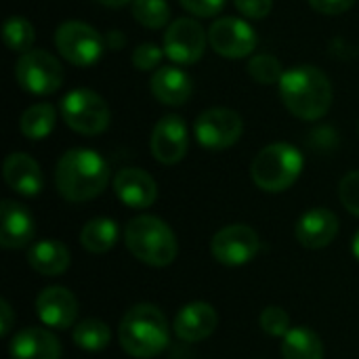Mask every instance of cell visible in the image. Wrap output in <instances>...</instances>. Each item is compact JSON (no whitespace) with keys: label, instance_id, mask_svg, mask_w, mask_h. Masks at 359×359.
<instances>
[{"label":"cell","instance_id":"6da1fadb","mask_svg":"<svg viewBox=\"0 0 359 359\" xmlns=\"http://www.w3.org/2000/svg\"><path fill=\"white\" fill-rule=\"evenodd\" d=\"M109 183V166L93 149L74 147L65 151L55 168V187L67 202H90L103 194Z\"/></svg>","mask_w":359,"mask_h":359},{"label":"cell","instance_id":"7a4b0ae2","mask_svg":"<svg viewBox=\"0 0 359 359\" xmlns=\"http://www.w3.org/2000/svg\"><path fill=\"white\" fill-rule=\"evenodd\" d=\"M278 86L282 103L299 120H320L332 105L330 78L316 65H297L284 72Z\"/></svg>","mask_w":359,"mask_h":359},{"label":"cell","instance_id":"3957f363","mask_svg":"<svg viewBox=\"0 0 359 359\" xmlns=\"http://www.w3.org/2000/svg\"><path fill=\"white\" fill-rule=\"evenodd\" d=\"M122 349L135 359L158 358L170 343L166 316L151 303L130 307L118 328Z\"/></svg>","mask_w":359,"mask_h":359},{"label":"cell","instance_id":"277c9868","mask_svg":"<svg viewBox=\"0 0 359 359\" xmlns=\"http://www.w3.org/2000/svg\"><path fill=\"white\" fill-rule=\"evenodd\" d=\"M124 244L128 252L149 267H168L179 255L175 231L154 215H139L124 227Z\"/></svg>","mask_w":359,"mask_h":359},{"label":"cell","instance_id":"5b68a950","mask_svg":"<svg viewBox=\"0 0 359 359\" xmlns=\"http://www.w3.org/2000/svg\"><path fill=\"white\" fill-rule=\"evenodd\" d=\"M303 166L305 160L299 147L292 143H271L255 156L250 164V177L259 189L267 194H280L299 181Z\"/></svg>","mask_w":359,"mask_h":359},{"label":"cell","instance_id":"8992f818","mask_svg":"<svg viewBox=\"0 0 359 359\" xmlns=\"http://www.w3.org/2000/svg\"><path fill=\"white\" fill-rule=\"evenodd\" d=\"M63 122L78 135L95 137L109 126V107L105 99L90 88H74L61 101Z\"/></svg>","mask_w":359,"mask_h":359},{"label":"cell","instance_id":"52a82bcc","mask_svg":"<svg viewBox=\"0 0 359 359\" xmlns=\"http://www.w3.org/2000/svg\"><path fill=\"white\" fill-rule=\"evenodd\" d=\"M55 46L67 63L90 67L101 59L105 38L84 21H63L55 32Z\"/></svg>","mask_w":359,"mask_h":359},{"label":"cell","instance_id":"ba28073f","mask_svg":"<svg viewBox=\"0 0 359 359\" xmlns=\"http://www.w3.org/2000/svg\"><path fill=\"white\" fill-rule=\"evenodd\" d=\"M15 78L17 84L29 95H53L63 84V65L55 55L32 48L17 59Z\"/></svg>","mask_w":359,"mask_h":359},{"label":"cell","instance_id":"9c48e42d","mask_svg":"<svg viewBox=\"0 0 359 359\" xmlns=\"http://www.w3.org/2000/svg\"><path fill=\"white\" fill-rule=\"evenodd\" d=\"M194 133H196V141L202 147L210 151H223L240 141L244 133V122L236 109L210 107L196 118Z\"/></svg>","mask_w":359,"mask_h":359},{"label":"cell","instance_id":"30bf717a","mask_svg":"<svg viewBox=\"0 0 359 359\" xmlns=\"http://www.w3.org/2000/svg\"><path fill=\"white\" fill-rule=\"evenodd\" d=\"M259 250H261L259 233L244 223L225 225L210 240L212 257L227 267H240L250 263L259 255Z\"/></svg>","mask_w":359,"mask_h":359},{"label":"cell","instance_id":"8fae6325","mask_svg":"<svg viewBox=\"0 0 359 359\" xmlns=\"http://www.w3.org/2000/svg\"><path fill=\"white\" fill-rule=\"evenodd\" d=\"M162 48L172 63L191 65V63L200 61V57L206 50V32L191 17L175 19L164 32Z\"/></svg>","mask_w":359,"mask_h":359},{"label":"cell","instance_id":"7c38bea8","mask_svg":"<svg viewBox=\"0 0 359 359\" xmlns=\"http://www.w3.org/2000/svg\"><path fill=\"white\" fill-rule=\"evenodd\" d=\"M208 42L215 53L227 59H244L257 46V32L238 17H219L208 29Z\"/></svg>","mask_w":359,"mask_h":359},{"label":"cell","instance_id":"4fadbf2b","mask_svg":"<svg viewBox=\"0 0 359 359\" xmlns=\"http://www.w3.org/2000/svg\"><path fill=\"white\" fill-rule=\"evenodd\" d=\"M149 149L160 164L164 166L179 164L189 149V133L185 120L177 114H168L160 118L151 130Z\"/></svg>","mask_w":359,"mask_h":359},{"label":"cell","instance_id":"5bb4252c","mask_svg":"<svg viewBox=\"0 0 359 359\" xmlns=\"http://www.w3.org/2000/svg\"><path fill=\"white\" fill-rule=\"evenodd\" d=\"M36 313L44 326L67 330L69 326H76L78 301L72 290L63 286H48L36 297Z\"/></svg>","mask_w":359,"mask_h":359},{"label":"cell","instance_id":"9a60e30c","mask_svg":"<svg viewBox=\"0 0 359 359\" xmlns=\"http://www.w3.org/2000/svg\"><path fill=\"white\" fill-rule=\"evenodd\" d=\"M36 236V221L32 212L15 202L2 200L0 204V246L6 250H19L32 244Z\"/></svg>","mask_w":359,"mask_h":359},{"label":"cell","instance_id":"2e32d148","mask_svg":"<svg viewBox=\"0 0 359 359\" xmlns=\"http://www.w3.org/2000/svg\"><path fill=\"white\" fill-rule=\"evenodd\" d=\"M111 185H114L118 200L126 204L128 208H139V210L149 208L158 198V185L154 177L143 168L126 166L118 170L114 175Z\"/></svg>","mask_w":359,"mask_h":359},{"label":"cell","instance_id":"e0dca14e","mask_svg":"<svg viewBox=\"0 0 359 359\" xmlns=\"http://www.w3.org/2000/svg\"><path fill=\"white\" fill-rule=\"evenodd\" d=\"M175 334L179 337V341L183 343H200L206 341L208 337L215 334V330L219 328V313L210 303H189L185 305L175 322H172Z\"/></svg>","mask_w":359,"mask_h":359},{"label":"cell","instance_id":"ac0fdd59","mask_svg":"<svg viewBox=\"0 0 359 359\" xmlns=\"http://www.w3.org/2000/svg\"><path fill=\"white\" fill-rule=\"evenodd\" d=\"M297 240L309 250H322L339 236V219L328 208H311L297 223Z\"/></svg>","mask_w":359,"mask_h":359},{"label":"cell","instance_id":"d6986e66","mask_svg":"<svg viewBox=\"0 0 359 359\" xmlns=\"http://www.w3.org/2000/svg\"><path fill=\"white\" fill-rule=\"evenodd\" d=\"M2 177L13 191L25 198L38 196L44 187V177H42L38 162L29 154H23V151H15L6 156L2 164Z\"/></svg>","mask_w":359,"mask_h":359},{"label":"cell","instance_id":"ffe728a7","mask_svg":"<svg viewBox=\"0 0 359 359\" xmlns=\"http://www.w3.org/2000/svg\"><path fill=\"white\" fill-rule=\"evenodd\" d=\"M11 359H61L59 339L40 326L19 330L8 345Z\"/></svg>","mask_w":359,"mask_h":359},{"label":"cell","instance_id":"44dd1931","mask_svg":"<svg viewBox=\"0 0 359 359\" xmlns=\"http://www.w3.org/2000/svg\"><path fill=\"white\" fill-rule=\"evenodd\" d=\"M149 88H151V95L164 103V105H185L194 93V84H191V78L181 69V67H175V65H164V67H158L151 76V82H149Z\"/></svg>","mask_w":359,"mask_h":359},{"label":"cell","instance_id":"7402d4cb","mask_svg":"<svg viewBox=\"0 0 359 359\" xmlns=\"http://www.w3.org/2000/svg\"><path fill=\"white\" fill-rule=\"evenodd\" d=\"M27 265L46 278L61 276L69 267V250L59 240H40L27 248Z\"/></svg>","mask_w":359,"mask_h":359},{"label":"cell","instance_id":"603a6c76","mask_svg":"<svg viewBox=\"0 0 359 359\" xmlns=\"http://www.w3.org/2000/svg\"><path fill=\"white\" fill-rule=\"evenodd\" d=\"M118 225L114 219L97 217L90 219L80 231V246L90 255H103L111 250L118 242Z\"/></svg>","mask_w":359,"mask_h":359},{"label":"cell","instance_id":"cb8c5ba5","mask_svg":"<svg viewBox=\"0 0 359 359\" xmlns=\"http://www.w3.org/2000/svg\"><path fill=\"white\" fill-rule=\"evenodd\" d=\"M282 355L284 359H324V343L307 326L290 328L282 341Z\"/></svg>","mask_w":359,"mask_h":359},{"label":"cell","instance_id":"d4e9b609","mask_svg":"<svg viewBox=\"0 0 359 359\" xmlns=\"http://www.w3.org/2000/svg\"><path fill=\"white\" fill-rule=\"evenodd\" d=\"M57 114L50 103H34L19 118V130L29 141H40L48 137L55 128Z\"/></svg>","mask_w":359,"mask_h":359},{"label":"cell","instance_id":"484cf974","mask_svg":"<svg viewBox=\"0 0 359 359\" xmlns=\"http://www.w3.org/2000/svg\"><path fill=\"white\" fill-rule=\"evenodd\" d=\"M72 341L78 349L97 353V351H103L111 343V330L105 322L88 318V320H82L74 326Z\"/></svg>","mask_w":359,"mask_h":359},{"label":"cell","instance_id":"4316f807","mask_svg":"<svg viewBox=\"0 0 359 359\" xmlns=\"http://www.w3.org/2000/svg\"><path fill=\"white\" fill-rule=\"evenodd\" d=\"M133 19L147 29H162L170 21V4L166 0H133Z\"/></svg>","mask_w":359,"mask_h":359},{"label":"cell","instance_id":"83f0119b","mask_svg":"<svg viewBox=\"0 0 359 359\" xmlns=\"http://www.w3.org/2000/svg\"><path fill=\"white\" fill-rule=\"evenodd\" d=\"M2 38L6 42V46L15 53H27L32 50L34 46V40H36V29L34 25L25 19V17H11L6 19L4 27H2Z\"/></svg>","mask_w":359,"mask_h":359},{"label":"cell","instance_id":"f1b7e54d","mask_svg":"<svg viewBox=\"0 0 359 359\" xmlns=\"http://www.w3.org/2000/svg\"><path fill=\"white\" fill-rule=\"evenodd\" d=\"M248 74L259 82V84H280L284 76V67L278 57L273 55H255L248 61Z\"/></svg>","mask_w":359,"mask_h":359},{"label":"cell","instance_id":"f546056e","mask_svg":"<svg viewBox=\"0 0 359 359\" xmlns=\"http://www.w3.org/2000/svg\"><path fill=\"white\" fill-rule=\"evenodd\" d=\"M259 324L265 334L276 337V339H284L290 332V316L282 307H276V305L263 309Z\"/></svg>","mask_w":359,"mask_h":359},{"label":"cell","instance_id":"4dcf8cb0","mask_svg":"<svg viewBox=\"0 0 359 359\" xmlns=\"http://www.w3.org/2000/svg\"><path fill=\"white\" fill-rule=\"evenodd\" d=\"M164 48H160L158 44L154 42H143L139 44L135 50H133V65L141 72H151V69H158V65L162 63L164 59Z\"/></svg>","mask_w":359,"mask_h":359},{"label":"cell","instance_id":"1f68e13d","mask_svg":"<svg viewBox=\"0 0 359 359\" xmlns=\"http://www.w3.org/2000/svg\"><path fill=\"white\" fill-rule=\"evenodd\" d=\"M339 198L351 215L359 217V170H351L341 179Z\"/></svg>","mask_w":359,"mask_h":359},{"label":"cell","instance_id":"d6a6232c","mask_svg":"<svg viewBox=\"0 0 359 359\" xmlns=\"http://www.w3.org/2000/svg\"><path fill=\"white\" fill-rule=\"evenodd\" d=\"M309 145L316 149V151H330L339 145V135L332 126H320V128H313L311 135H309Z\"/></svg>","mask_w":359,"mask_h":359},{"label":"cell","instance_id":"836d02e7","mask_svg":"<svg viewBox=\"0 0 359 359\" xmlns=\"http://www.w3.org/2000/svg\"><path fill=\"white\" fill-rule=\"evenodd\" d=\"M233 4L248 19H265L273 8L271 0H233Z\"/></svg>","mask_w":359,"mask_h":359},{"label":"cell","instance_id":"e575fe53","mask_svg":"<svg viewBox=\"0 0 359 359\" xmlns=\"http://www.w3.org/2000/svg\"><path fill=\"white\" fill-rule=\"evenodd\" d=\"M185 11H189L196 17H215L223 11L225 0H179Z\"/></svg>","mask_w":359,"mask_h":359},{"label":"cell","instance_id":"d590c367","mask_svg":"<svg viewBox=\"0 0 359 359\" xmlns=\"http://www.w3.org/2000/svg\"><path fill=\"white\" fill-rule=\"evenodd\" d=\"M355 0H309V4L322 15H341L353 6Z\"/></svg>","mask_w":359,"mask_h":359},{"label":"cell","instance_id":"8d00e7d4","mask_svg":"<svg viewBox=\"0 0 359 359\" xmlns=\"http://www.w3.org/2000/svg\"><path fill=\"white\" fill-rule=\"evenodd\" d=\"M13 324H15L13 307L8 305L6 299H2L0 301V337H8L11 330H13Z\"/></svg>","mask_w":359,"mask_h":359},{"label":"cell","instance_id":"74e56055","mask_svg":"<svg viewBox=\"0 0 359 359\" xmlns=\"http://www.w3.org/2000/svg\"><path fill=\"white\" fill-rule=\"evenodd\" d=\"M124 44H126V38H124V34L120 29H109L107 32V36H105V46L107 48L120 50V48H124Z\"/></svg>","mask_w":359,"mask_h":359},{"label":"cell","instance_id":"f35d334b","mask_svg":"<svg viewBox=\"0 0 359 359\" xmlns=\"http://www.w3.org/2000/svg\"><path fill=\"white\" fill-rule=\"evenodd\" d=\"M97 2L103 4V6H109V8H118V6H126L133 0H97Z\"/></svg>","mask_w":359,"mask_h":359},{"label":"cell","instance_id":"ab89813d","mask_svg":"<svg viewBox=\"0 0 359 359\" xmlns=\"http://www.w3.org/2000/svg\"><path fill=\"white\" fill-rule=\"evenodd\" d=\"M351 252H353V257L359 261V229L358 233L353 236V242H351Z\"/></svg>","mask_w":359,"mask_h":359},{"label":"cell","instance_id":"60d3db41","mask_svg":"<svg viewBox=\"0 0 359 359\" xmlns=\"http://www.w3.org/2000/svg\"><path fill=\"white\" fill-rule=\"evenodd\" d=\"M358 130H359V126H358Z\"/></svg>","mask_w":359,"mask_h":359}]
</instances>
